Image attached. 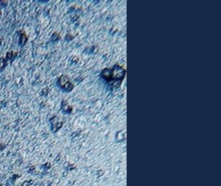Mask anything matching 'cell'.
<instances>
[{"label":"cell","mask_w":221,"mask_h":186,"mask_svg":"<svg viewBox=\"0 0 221 186\" xmlns=\"http://www.w3.org/2000/svg\"><path fill=\"white\" fill-rule=\"evenodd\" d=\"M58 84L62 89L67 91L71 90L73 87L71 83L66 76H61L59 78L58 80Z\"/></svg>","instance_id":"cell-1"}]
</instances>
